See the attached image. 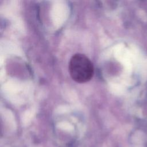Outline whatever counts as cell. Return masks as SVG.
Here are the masks:
<instances>
[{"instance_id": "cell-1", "label": "cell", "mask_w": 147, "mask_h": 147, "mask_svg": "<svg viewBox=\"0 0 147 147\" xmlns=\"http://www.w3.org/2000/svg\"><path fill=\"white\" fill-rule=\"evenodd\" d=\"M68 71L74 81L82 83L92 78L94 69L92 62L87 56L81 53H76L69 60Z\"/></svg>"}]
</instances>
